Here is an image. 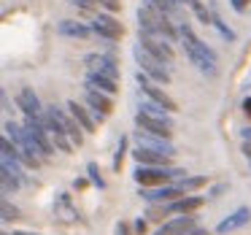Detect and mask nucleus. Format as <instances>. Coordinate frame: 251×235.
<instances>
[{
	"instance_id": "f257e3e1",
	"label": "nucleus",
	"mask_w": 251,
	"mask_h": 235,
	"mask_svg": "<svg viewBox=\"0 0 251 235\" xmlns=\"http://www.w3.org/2000/svg\"><path fill=\"white\" fill-rule=\"evenodd\" d=\"M178 38H181V46H184L186 57H189V62L197 68L200 73H205V76H216L219 73V60H216V52L211 49L208 44H202L200 38H197L195 33H192V27L186 22H181L178 27Z\"/></svg>"
},
{
	"instance_id": "f03ea898",
	"label": "nucleus",
	"mask_w": 251,
	"mask_h": 235,
	"mask_svg": "<svg viewBox=\"0 0 251 235\" xmlns=\"http://www.w3.org/2000/svg\"><path fill=\"white\" fill-rule=\"evenodd\" d=\"M138 22H141V30H143V33L159 35V38H168V41H176V38H178V27L170 22L168 14L157 11V8L149 6V3L138 8Z\"/></svg>"
},
{
	"instance_id": "7ed1b4c3",
	"label": "nucleus",
	"mask_w": 251,
	"mask_h": 235,
	"mask_svg": "<svg viewBox=\"0 0 251 235\" xmlns=\"http://www.w3.org/2000/svg\"><path fill=\"white\" fill-rule=\"evenodd\" d=\"M3 130H6V135L14 141V146L19 149V162H25L27 168H38V157H35V154H41V152H38V146L30 141L27 130L19 127V125H14V122H6Z\"/></svg>"
},
{
	"instance_id": "20e7f679",
	"label": "nucleus",
	"mask_w": 251,
	"mask_h": 235,
	"mask_svg": "<svg viewBox=\"0 0 251 235\" xmlns=\"http://www.w3.org/2000/svg\"><path fill=\"white\" fill-rule=\"evenodd\" d=\"M135 181L141 186H162L170 179H184L186 170L181 168H162V165H138L135 168Z\"/></svg>"
},
{
	"instance_id": "39448f33",
	"label": "nucleus",
	"mask_w": 251,
	"mask_h": 235,
	"mask_svg": "<svg viewBox=\"0 0 251 235\" xmlns=\"http://www.w3.org/2000/svg\"><path fill=\"white\" fill-rule=\"evenodd\" d=\"M132 57H135V62L141 65V71L146 73L149 78H154V81H162V84H168V81H170V71H168V65H165L162 60H157L154 54H149V52L143 49L141 44L132 46Z\"/></svg>"
},
{
	"instance_id": "423d86ee",
	"label": "nucleus",
	"mask_w": 251,
	"mask_h": 235,
	"mask_svg": "<svg viewBox=\"0 0 251 235\" xmlns=\"http://www.w3.org/2000/svg\"><path fill=\"white\" fill-rule=\"evenodd\" d=\"M25 130H27L30 141L38 146L41 157H51V154H54L57 146H54V141L49 138V130L41 125V119H35V116H27V119H25Z\"/></svg>"
},
{
	"instance_id": "0eeeda50",
	"label": "nucleus",
	"mask_w": 251,
	"mask_h": 235,
	"mask_svg": "<svg viewBox=\"0 0 251 235\" xmlns=\"http://www.w3.org/2000/svg\"><path fill=\"white\" fill-rule=\"evenodd\" d=\"M138 44L143 46V49L149 52V54H154L157 60L162 62H173V49H170V41L168 38H159V35H151V33H138Z\"/></svg>"
},
{
	"instance_id": "6e6552de",
	"label": "nucleus",
	"mask_w": 251,
	"mask_h": 235,
	"mask_svg": "<svg viewBox=\"0 0 251 235\" xmlns=\"http://www.w3.org/2000/svg\"><path fill=\"white\" fill-rule=\"evenodd\" d=\"M92 30L100 35V38L105 41H119L122 35H125V27H122V22H116L111 14H98L92 22Z\"/></svg>"
},
{
	"instance_id": "1a4fd4ad",
	"label": "nucleus",
	"mask_w": 251,
	"mask_h": 235,
	"mask_svg": "<svg viewBox=\"0 0 251 235\" xmlns=\"http://www.w3.org/2000/svg\"><path fill=\"white\" fill-rule=\"evenodd\" d=\"M138 84H141V95H146V98H151L154 103L165 105V108H168L170 114H173V111H178V108H176V100L170 98V95H165L162 89H157V87H154V81H151V78H149L143 71L138 73Z\"/></svg>"
},
{
	"instance_id": "9d476101",
	"label": "nucleus",
	"mask_w": 251,
	"mask_h": 235,
	"mask_svg": "<svg viewBox=\"0 0 251 235\" xmlns=\"http://www.w3.org/2000/svg\"><path fill=\"white\" fill-rule=\"evenodd\" d=\"M135 125L141 127V130H146V132H151V135H162V138H170V132H173V122H165V119H159V116H149V114H143V111H138L135 114Z\"/></svg>"
},
{
	"instance_id": "9b49d317",
	"label": "nucleus",
	"mask_w": 251,
	"mask_h": 235,
	"mask_svg": "<svg viewBox=\"0 0 251 235\" xmlns=\"http://www.w3.org/2000/svg\"><path fill=\"white\" fill-rule=\"evenodd\" d=\"M135 143H138V146H141V149H151V152H159V154H170V157H173V154H176L173 143H170L168 138H162V135H151V132H146V130L135 132Z\"/></svg>"
},
{
	"instance_id": "f8f14e48",
	"label": "nucleus",
	"mask_w": 251,
	"mask_h": 235,
	"mask_svg": "<svg viewBox=\"0 0 251 235\" xmlns=\"http://www.w3.org/2000/svg\"><path fill=\"white\" fill-rule=\"evenodd\" d=\"M138 195L149 203H168V200H178L184 195L181 186H141Z\"/></svg>"
},
{
	"instance_id": "ddd939ff",
	"label": "nucleus",
	"mask_w": 251,
	"mask_h": 235,
	"mask_svg": "<svg viewBox=\"0 0 251 235\" xmlns=\"http://www.w3.org/2000/svg\"><path fill=\"white\" fill-rule=\"evenodd\" d=\"M49 114H54L57 119H60V125L65 127V132H68V138L73 141V146H81V141H84V127L78 125L76 119H73V114H65L62 108H57V105H51V108H46Z\"/></svg>"
},
{
	"instance_id": "4468645a",
	"label": "nucleus",
	"mask_w": 251,
	"mask_h": 235,
	"mask_svg": "<svg viewBox=\"0 0 251 235\" xmlns=\"http://www.w3.org/2000/svg\"><path fill=\"white\" fill-rule=\"evenodd\" d=\"M87 68L92 73H100V76H108V78H119V68H116V60L108 54H89L87 57Z\"/></svg>"
},
{
	"instance_id": "2eb2a0df",
	"label": "nucleus",
	"mask_w": 251,
	"mask_h": 235,
	"mask_svg": "<svg viewBox=\"0 0 251 235\" xmlns=\"http://www.w3.org/2000/svg\"><path fill=\"white\" fill-rule=\"evenodd\" d=\"M84 100H87V105L95 111V116H98V119H105V116H108L111 111H114V103H111V95L98 92V89H87Z\"/></svg>"
},
{
	"instance_id": "dca6fc26",
	"label": "nucleus",
	"mask_w": 251,
	"mask_h": 235,
	"mask_svg": "<svg viewBox=\"0 0 251 235\" xmlns=\"http://www.w3.org/2000/svg\"><path fill=\"white\" fill-rule=\"evenodd\" d=\"M17 105L25 111V116H41L44 114L38 95H35V89H30V87H22L17 92Z\"/></svg>"
},
{
	"instance_id": "f3484780",
	"label": "nucleus",
	"mask_w": 251,
	"mask_h": 235,
	"mask_svg": "<svg viewBox=\"0 0 251 235\" xmlns=\"http://www.w3.org/2000/svg\"><path fill=\"white\" fill-rule=\"evenodd\" d=\"M192 227H195V216H189V213H186V216H178V219L165 222L154 235H189Z\"/></svg>"
},
{
	"instance_id": "a211bd4d",
	"label": "nucleus",
	"mask_w": 251,
	"mask_h": 235,
	"mask_svg": "<svg viewBox=\"0 0 251 235\" xmlns=\"http://www.w3.org/2000/svg\"><path fill=\"white\" fill-rule=\"evenodd\" d=\"M249 219H251V211H249V208H238V211H232L227 219H222V222H219L216 233H219V235H227V233H232V230L249 224Z\"/></svg>"
},
{
	"instance_id": "6ab92c4d",
	"label": "nucleus",
	"mask_w": 251,
	"mask_h": 235,
	"mask_svg": "<svg viewBox=\"0 0 251 235\" xmlns=\"http://www.w3.org/2000/svg\"><path fill=\"white\" fill-rule=\"evenodd\" d=\"M57 33H60L62 38H89L95 30L87 27L84 22H76V19H62V22L57 25Z\"/></svg>"
},
{
	"instance_id": "aec40b11",
	"label": "nucleus",
	"mask_w": 251,
	"mask_h": 235,
	"mask_svg": "<svg viewBox=\"0 0 251 235\" xmlns=\"http://www.w3.org/2000/svg\"><path fill=\"white\" fill-rule=\"evenodd\" d=\"M132 157L138 159V165H162V168H168V165H170V154H159V152L141 149V146L132 152Z\"/></svg>"
},
{
	"instance_id": "412c9836",
	"label": "nucleus",
	"mask_w": 251,
	"mask_h": 235,
	"mask_svg": "<svg viewBox=\"0 0 251 235\" xmlns=\"http://www.w3.org/2000/svg\"><path fill=\"white\" fill-rule=\"evenodd\" d=\"M87 89H98V92L114 95L119 87H116V81H114V78L100 76V73H92V71H89V73H87Z\"/></svg>"
},
{
	"instance_id": "4be33fe9",
	"label": "nucleus",
	"mask_w": 251,
	"mask_h": 235,
	"mask_svg": "<svg viewBox=\"0 0 251 235\" xmlns=\"http://www.w3.org/2000/svg\"><path fill=\"white\" fill-rule=\"evenodd\" d=\"M68 111H71L73 119H76L78 125L84 127V132H95V119L89 116V111L84 108V105L78 103V100H71V103H68Z\"/></svg>"
},
{
	"instance_id": "5701e85b",
	"label": "nucleus",
	"mask_w": 251,
	"mask_h": 235,
	"mask_svg": "<svg viewBox=\"0 0 251 235\" xmlns=\"http://www.w3.org/2000/svg\"><path fill=\"white\" fill-rule=\"evenodd\" d=\"M205 197H181V200H173L170 203V213H195L197 208H202Z\"/></svg>"
},
{
	"instance_id": "b1692460",
	"label": "nucleus",
	"mask_w": 251,
	"mask_h": 235,
	"mask_svg": "<svg viewBox=\"0 0 251 235\" xmlns=\"http://www.w3.org/2000/svg\"><path fill=\"white\" fill-rule=\"evenodd\" d=\"M138 111H143V114H149V116H159V119H165V122H173V119H170V111L165 108V105L154 103V100H151V98H146V95H141Z\"/></svg>"
},
{
	"instance_id": "393cba45",
	"label": "nucleus",
	"mask_w": 251,
	"mask_h": 235,
	"mask_svg": "<svg viewBox=\"0 0 251 235\" xmlns=\"http://www.w3.org/2000/svg\"><path fill=\"white\" fill-rule=\"evenodd\" d=\"M54 211H57V216H62L65 222H76V219H78V213H76V208L71 206V197H68V195H60V197H57Z\"/></svg>"
},
{
	"instance_id": "a878e982",
	"label": "nucleus",
	"mask_w": 251,
	"mask_h": 235,
	"mask_svg": "<svg viewBox=\"0 0 251 235\" xmlns=\"http://www.w3.org/2000/svg\"><path fill=\"white\" fill-rule=\"evenodd\" d=\"M149 6H154L157 11L168 14V17H178L181 11V0H146Z\"/></svg>"
},
{
	"instance_id": "bb28decb",
	"label": "nucleus",
	"mask_w": 251,
	"mask_h": 235,
	"mask_svg": "<svg viewBox=\"0 0 251 235\" xmlns=\"http://www.w3.org/2000/svg\"><path fill=\"white\" fill-rule=\"evenodd\" d=\"M205 184H208L205 176H184V179H178L176 186H181L184 195H186V192H195V189H200V186H205Z\"/></svg>"
},
{
	"instance_id": "cd10ccee",
	"label": "nucleus",
	"mask_w": 251,
	"mask_h": 235,
	"mask_svg": "<svg viewBox=\"0 0 251 235\" xmlns=\"http://www.w3.org/2000/svg\"><path fill=\"white\" fill-rule=\"evenodd\" d=\"M0 181H3V195H11L14 189L19 186V176H14V173H8V170H0Z\"/></svg>"
},
{
	"instance_id": "c85d7f7f",
	"label": "nucleus",
	"mask_w": 251,
	"mask_h": 235,
	"mask_svg": "<svg viewBox=\"0 0 251 235\" xmlns=\"http://www.w3.org/2000/svg\"><path fill=\"white\" fill-rule=\"evenodd\" d=\"M211 25H213V27L219 30V33H222V38H227V41H235V33H232V30H229L227 25L222 22V19L216 17V14H211Z\"/></svg>"
},
{
	"instance_id": "c756f323",
	"label": "nucleus",
	"mask_w": 251,
	"mask_h": 235,
	"mask_svg": "<svg viewBox=\"0 0 251 235\" xmlns=\"http://www.w3.org/2000/svg\"><path fill=\"white\" fill-rule=\"evenodd\" d=\"M87 173H89V181H92V184L98 186V189H103V186H105V181H103V176H100L98 165H95V162H89V165H87Z\"/></svg>"
},
{
	"instance_id": "7c9ffc66",
	"label": "nucleus",
	"mask_w": 251,
	"mask_h": 235,
	"mask_svg": "<svg viewBox=\"0 0 251 235\" xmlns=\"http://www.w3.org/2000/svg\"><path fill=\"white\" fill-rule=\"evenodd\" d=\"M0 213H3V222H14V219L19 216V211H17V208H14L8 200L0 203Z\"/></svg>"
},
{
	"instance_id": "2f4dec72",
	"label": "nucleus",
	"mask_w": 251,
	"mask_h": 235,
	"mask_svg": "<svg viewBox=\"0 0 251 235\" xmlns=\"http://www.w3.org/2000/svg\"><path fill=\"white\" fill-rule=\"evenodd\" d=\"M125 152H127V138L122 135L119 138V146H116V154H114V170L122 168V159H125Z\"/></svg>"
},
{
	"instance_id": "473e14b6",
	"label": "nucleus",
	"mask_w": 251,
	"mask_h": 235,
	"mask_svg": "<svg viewBox=\"0 0 251 235\" xmlns=\"http://www.w3.org/2000/svg\"><path fill=\"white\" fill-rule=\"evenodd\" d=\"M73 6H81L84 11H89V8H95V6H100V0H71Z\"/></svg>"
},
{
	"instance_id": "72a5a7b5",
	"label": "nucleus",
	"mask_w": 251,
	"mask_h": 235,
	"mask_svg": "<svg viewBox=\"0 0 251 235\" xmlns=\"http://www.w3.org/2000/svg\"><path fill=\"white\" fill-rule=\"evenodd\" d=\"M114 235H132V233H130V224H127V222H116Z\"/></svg>"
},
{
	"instance_id": "f704fd0d",
	"label": "nucleus",
	"mask_w": 251,
	"mask_h": 235,
	"mask_svg": "<svg viewBox=\"0 0 251 235\" xmlns=\"http://www.w3.org/2000/svg\"><path fill=\"white\" fill-rule=\"evenodd\" d=\"M100 6L108 8V11L114 14V11H119V0H100Z\"/></svg>"
},
{
	"instance_id": "c9c22d12",
	"label": "nucleus",
	"mask_w": 251,
	"mask_h": 235,
	"mask_svg": "<svg viewBox=\"0 0 251 235\" xmlns=\"http://www.w3.org/2000/svg\"><path fill=\"white\" fill-rule=\"evenodd\" d=\"M249 3H251V0H232V8H235V11H246Z\"/></svg>"
},
{
	"instance_id": "e433bc0d",
	"label": "nucleus",
	"mask_w": 251,
	"mask_h": 235,
	"mask_svg": "<svg viewBox=\"0 0 251 235\" xmlns=\"http://www.w3.org/2000/svg\"><path fill=\"white\" fill-rule=\"evenodd\" d=\"M135 233H146V222H143V219H138V222H135Z\"/></svg>"
},
{
	"instance_id": "4c0bfd02",
	"label": "nucleus",
	"mask_w": 251,
	"mask_h": 235,
	"mask_svg": "<svg viewBox=\"0 0 251 235\" xmlns=\"http://www.w3.org/2000/svg\"><path fill=\"white\" fill-rule=\"evenodd\" d=\"M243 111H246V116H251V98L243 100Z\"/></svg>"
},
{
	"instance_id": "58836bf2",
	"label": "nucleus",
	"mask_w": 251,
	"mask_h": 235,
	"mask_svg": "<svg viewBox=\"0 0 251 235\" xmlns=\"http://www.w3.org/2000/svg\"><path fill=\"white\" fill-rule=\"evenodd\" d=\"M73 186H76V189H84V186H87V179H76V181H73Z\"/></svg>"
},
{
	"instance_id": "ea45409f",
	"label": "nucleus",
	"mask_w": 251,
	"mask_h": 235,
	"mask_svg": "<svg viewBox=\"0 0 251 235\" xmlns=\"http://www.w3.org/2000/svg\"><path fill=\"white\" fill-rule=\"evenodd\" d=\"M240 138H243V141H251V127H246V130H240Z\"/></svg>"
},
{
	"instance_id": "a19ab883",
	"label": "nucleus",
	"mask_w": 251,
	"mask_h": 235,
	"mask_svg": "<svg viewBox=\"0 0 251 235\" xmlns=\"http://www.w3.org/2000/svg\"><path fill=\"white\" fill-rule=\"evenodd\" d=\"M243 154L251 159V141H246V143H243Z\"/></svg>"
},
{
	"instance_id": "79ce46f5",
	"label": "nucleus",
	"mask_w": 251,
	"mask_h": 235,
	"mask_svg": "<svg viewBox=\"0 0 251 235\" xmlns=\"http://www.w3.org/2000/svg\"><path fill=\"white\" fill-rule=\"evenodd\" d=\"M14 235H35V233H25V230H14Z\"/></svg>"
},
{
	"instance_id": "37998d69",
	"label": "nucleus",
	"mask_w": 251,
	"mask_h": 235,
	"mask_svg": "<svg viewBox=\"0 0 251 235\" xmlns=\"http://www.w3.org/2000/svg\"><path fill=\"white\" fill-rule=\"evenodd\" d=\"M189 235H205V230H192Z\"/></svg>"
}]
</instances>
